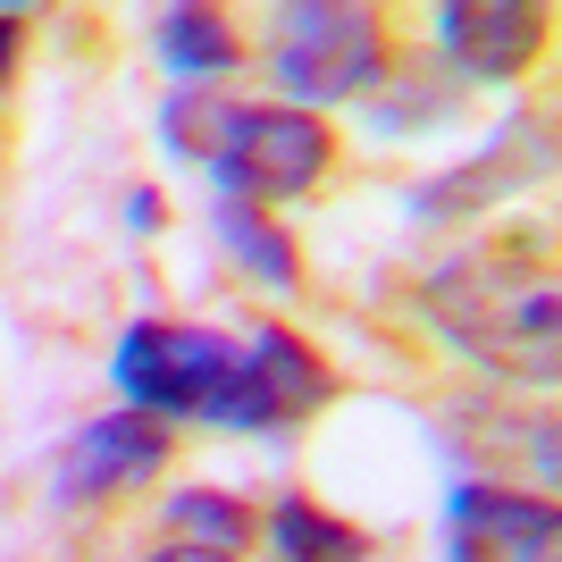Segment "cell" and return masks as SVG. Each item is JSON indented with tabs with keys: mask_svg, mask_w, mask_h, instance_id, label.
Returning a JSON list of instances; mask_svg holds the SVG:
<instances>
[{
	"mask_svg": "<svg viewBox=\"0 0 562 562\" xmlns=\"http://www.w3.org/2000/svg\"><path fill=\"white\" fill-rule=\"evenodd\" d=\"M18 43H25V18L0 9V85H9V68H18Z\"/></svg>",
	"mask_w": 562,
	"mask_h": 562,
	"instance_id": "cell-15",
	"label": "cell"
},
{
	"mask_svg": "<svg viewBox=\"0 0 562 562\" xmlns=\"http://www.w3.org/2000/svg\"><path fill=\"white\" fill-rule=\"evenodd\" d=\"M260 529L252 504H235L227 487H186V495H168V538H186V546H218V554H244Z\"/></svg>",
	"mask_w": 562,
	"mask_h": 562,
	"instance_id": "cell-13",
	"label": "cell"
},
{
	"mask_svg": "<svg viewBox=\"0 0 562 562\" xmlns=\"http://www.w3.org/2000/svg\"><path fill=\"white\" fill-rule=\"evenodd\" d=\"M437 43H446V59L462 76L513 85L546 50V9H520V0H446L437 9Z\"/></svg>",
	"mask_w": 562,
	"mask_h": 562,
	"instance_id": "cell-9",
	"label": "cell"
},
{
	"mask_svg": "<svg viewBox=\"0 0 562 562\" xmlns=\"http://www.w3.org/2000/svg\"><path fill=\"white\" fill-rule=\"evenodd\" d=\"M117 395L126 412L151 420H211L235 378V345L218 328H186V319H135L117 336Z\"/></svg>",
	"mask_w": 562,
	"mask_h": 562,
	"instance_id": "cell-3",
	"label": "cell"
},
{
	"mask_svg": "<svg viewBox=\"0 0 562 562\" xmlns=\"http://www.w3.org/2000/svg\"><path fill=\"white\" fill-rule=\"evenodd\" d=\"M420 311L470 361H487L504 378H529V386H554L562 345H554V278H529V244H487V252H462L446 269H428Z\"/></svg>",
	"mask_w": 562,
	"mask_h": 562,
	"instance_id": "cell-1",
	"label": "cell"
},
{
	"mask_svg": "<svg viewBox=\"0 0 562 562\" xmlns=\"http://www.w3.org/2000/svg\"><path fill=\"white\" fill-rule=\"evenodd\" d=\"M143 562H235V554H218V546H186V538H168L160 554H143Z\"/></svg>",
	"mask_w": 562,
	"mask_h": 562,
	"instance_id": "cell-16",
	"label": "cell"
},
{
	"mask_svg": "<svg viewBox=\"0 0 562 562\" xmlns=\"http://www.w3.org/2000/svg\"><path fill=\"white\" fill-rule=\"evenodd\" d=\"M211 235L227 244V260L244 269V278H260L269 294H294L303 285V260H294V244H285V227L269 211H252V202H218L211 211Z\"/></svg>",
	"mask_w": 562,
	"mask_h": 562,
	"instance_id": "cell-10",
	"label": "cell"
},
{
	"mask_svg": "<svg viewBox=\"0 0 562 562\" xmlns=\"http://www.w3.org/2000/svg\"><path fill=\"white\" fill-rule=\"evenodd\" d=\"M160 218H168V202H160L151 186H135V193H126V227H143V235H151Z\"/></svg>",
	"mask_w": 562,
	"mask_h": 562,
	"instance_id": "cell-14",
	"label": "cell"
},
{
	"mask_svg": "<svg viewBox=\"0 0 562 562\" xmlns=\"http://www.w3.org/2000/svg\"><path fill=\"white\" fill-rule=\"evenodd\" d=\"M278 85L294 93V110L319 117V101H352L386 76V25L361 0H328V9H294L285 43L269 50Z\"/></svg>",
	"mask_w": 562,
	"mask_h": 562,
	"instance_id": "cell-4",
	"label": "cell"
},
{
	"mask_svg": "<svg viewBox=\"0 0 562 562\" xmlns=\"http://www.w3.org/2000/svg\"><path fill=\"white\" fill-rule=\"evenodd\" d=\"M269 546L278 562H370V529H352V520L319 513L311 495H278V513H269Z\"/></svg>",
	"mask_w": 562,
	"mask_h": 562,
	"instance_id": "cell-11",
	"label": "cell"
},
{
	"mask_svg": "<svg viewBox=\"0 0 562 562\" xmlns=\"http://www.w3.org/2000/svg\"><path fill=\"white\" fill-rule=\"evenodd\" d=\"M160 143L177 160L211 168L218 186H227V202H252V211L311 193L336 160V135L319 117L252 110V101H218V93H177L160 110Z\"/></svg>",
	"mask_w": 562,
	"mask_h": 562,
	"instance_id": "cell-2",
	"label": "cell"
},
{
	"mask_svg": "<svg viewBox=\"0 0 562 562\" xmlns=\"http://www.w3.org/2000/svg\"><path fill=\"white\" fill-rule=\"evenodd\" d=\"M160 59H168V76H186V93H202V76H227L244 59V34L227 25V9H168Z\"/></svg>",
	"mask_w": 562,
	"mask_h": 562,
	"instance_id": "cell-12",
	"label": "cell"
},
{
	"mask_svg": "<svg viewBox=\"0 0 562 562\" xmlns=\"http://www.w3.org/2000/svg\"><path fill=\"white\" fill-rule=\"evenodd\" d=\"M328 395L336 386H328V370H319V352H311L294 328L269 319L252 345H235V378H227V395H218L211 420L218 428H252V437H285V428H303Z\"/></svg>",
	"mask_w": 562,
	"mask_h": 562,
	"instance_id": "cell-5",
	"label": "cell"
},
{
	"mask_svg": "<svg viewBox=\"0 0 562 562\" xmlns=\"http://www.w3.org/2000/svg\"><path fill=\"white\" fill-rule=\"evenodd\" d=\"M453 562H562L554 495L462 479V487H453Z\"/></svg>",
	"mask_w": 562,
	"mask_h": 562,
	"instance_id": "cell-8",
	"label": "cell"
},
{
	"mask_svg": "<svg viewBox=\"0 0 562 562\" xmlns=\"http://www.w3.org/2000/svg\"><path fill=\"white\" fill-rule=\"evenodd\" d=\"M168 420H151V412H101V420H85L68 437V453H59V470H50V487H59V504H110V495H135L151 487L168 470Z\"/></svg>",
	"mask_w": 562,
	"mask_h": 562,
	"instance_id": "cell-7",
	"label": "cell"
},
{
	"mask_svg": "<svg viewBox=\"0 0 562 562\" xmlns=\"http://www.w3.org/2000/svg\"><path fill=\"white\" fill-rule=\"evenodd\" d=\"M546 168H554V110L529 101V110L504 117V135H495L487 151H470L462 168L412 186L403 211H412V218H470V211H487V202H504V193H529Z\"/></svg>",
	"mask_w": 562,
	"mask_h": 562,
	"instance_id": "cell-6",
	"label": "cell"
}]
</instances>
